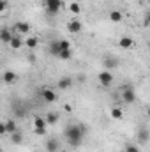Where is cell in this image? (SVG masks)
I'll use <instances>...</instances> for the list:
<instances>
[{
	"label": "cell",
	"instance_id": "cell-1",
	"mask_svg": "<svg viewBox=\"0 0 150 152\" xmlns=\"http://www.w3.org/2000/svg\"><path fill=\"white\" fill-rule=\"evenodd\" d=\"M85 127L83 126H67L64 134H66V140L71 147H78L81 142H83V136H85Z\"/></svg>",
	"mask_w": 150,
	"mask_h": 152
},
{
	"label": "cell",
	"instance_id": "cell-2",
	"mask_svg": "<svg viewBox=\"0 0 150 152\" xmlns=\"http://www.w3.org/2000/svg\"><path fill=\"white\" fill-rule=\"evenodd\" d=\"M99 83H101L103 87H110L113 83V73L111 71H108V69H106V71H101V73H99Z\"/></svg>",
	"mask_w": 150,
	"mask_h": 152
},
{
	"label": "cell",
	"instance_id": "cell-3",
	"mask_svg": "<svg viewBox=\"0 0 150 152\" xmlns=\"http://www.w3.org/2000/svg\"><path fill=\"white\" fill-rule=\"evenodd\" d=\"M62 7V0H46V11L50 14H57Z\"/></svg>",
	"mask_w": 150,
	"mask_h": 152
},
{
	"label": "cell",
	"instance_id": "cell-4",
	"mask_svg": "<svg viewBox=\"0 0 150 152\" xmlns=\"http://www.w3.org/2000/svg\"><path fill=\"white\" fill-rule=\"evenodd\" d=\"M122 99H124L127 104H133V103L136 101V94H134L133 87H127V88H124V90H122Z\"/></svg>",
	"mask_w": 150,
	"mask_h": 152
},
{
	"label": "cell",
	"instance_id": "cell-5",
	"mask_svg": "<svg viewBox=\"0 0 150 152\" xmlns=\"http://www.w3.org/2000/svg\"><path fill=\"white\" fill-rule=\"evenodd\" d=\"M41 96H42V99L46 103H55L57 101V92L51 90V88H42L41 90Z\"/></svg>",
	"mask_w": 150,
	"mask_h": 152
},
{
	"label": "cell",
	"instance_id": "cell-6",
	"mask_svg": "<svg viewBox=\"0 0 150 152\" xmlns=\"http://www.w3.org/2000/svg\"><path fill=\"white\" fill-rule=\"evenodd\" d=\"M81 28H83V25H81L79 20H71V21L67 23V30H69L71 34H79Z\"/></svg>",
	"mask_w": 150,
	"mask_h": 152
},
{
	"label": "cell",
	"instance_id": "cell-7",
	"mask_svg": "<svg viewBox=\"0 0 150 152\" xmlns=\"http://www.w3.org/2000/svg\"><path fill=\"white\" fill-rule=\"evenodd\" d=\"M136 138H138V142L141 143V145H145L147 142L150 140V133L149 129H145V127H141L140 131H138V134H136Z\"/></svg>",
	"mask_w": 150,
	"mask_h": 152
},
{
	"label": "cell",
	"instance_id": "cell-8",
	"mask_svg": "<svg viewBox=\"0 0 150 152\" xmlns=\"http://www.w3.org/2000/svg\"><path fill=\"white\" fill-rule=\"evenodd\" d=\"M14 30H16L18 34H28V32H30V25L25 23V21H16V23H14Z\"/></svg>",
	"mask_w": 150,
	"mask_h": 152
},
{
	"label": "cell",
	"instance_id": "cell-9",
	"mask_svg": "<svg viewBox=\"0 0 150 152\" xmlns=\"http://www.w3.org/2000/svg\"><path fill=\"white\" fill-rule=\"evenodd\" d=\"M71 85H73V78H71V76H64V78L58 80V85H57V87H58L60 90H67Z\"/></svg>",
	"mask_w": 150,
	"mask_h": 152
},
{
	"label": "cell",
	"instance_id": "cell-10",
	"mask_svg": "<svg viewBox=\"0 0 150 152\" xmlns=\"http://www.w3.org/2000/svg\"><path fill=\"white\" fill-rule=\"evenodd\" d=\"M12 37H14V34H12L9 28H2V30H0V39H2V42H5V44H11Z\"/></svg>",
	"mask_w": 150,
	"mask_h": 152
},
{
	"label": "cell",
	"instance_id": "cell-11",
	"mask_svg": "<svg viewBox=\"0 0 150 152\" xmlns=\"http://www.w3.org/2000/svg\"><path fill=\"white\" fill-rule=\"evenodd\" d=\"M58 149H60V145H58V140L57 138H50L46 142V151L48 152H57Z\"/></svg>",
	"mask_w": 150,
	"mask_h": 152
},
{
	"label": "cell",
	"instance_id": "cell-12",
	"mask_svg": "<svg viewBox=\"0 0 150 152\" xmlns=\"http://www.w3.org/2000/svg\"><path fill=\"white\" fill-rule=\"evenodd\" d=\"M118 46L124 48V50H131V48L134 46V41H133L131 37H122L120 41H118Z\"/></svg>",
	"mask_w": 150,
	"mask_h": 152
},
{
	"label": "cell",
	"instance_id": "cell-13",
	"mask_svg": "<svg viewBox=\"0 0 150 152\" xmlns=\"http://www.w3.org/2000/svg\"><path fill=\"white\" fill-rule=\"evenodd\" d=\"M60 51H62V48H60V41H53V42L50 44V53H51L53 57H58Z\"/></svg>",
	"mask_w": 150,
	"mask_h": 152
},
{
	"label": "cell",
	"instance_id": "cell-14",
	"mask_svg": "<svg viewBox=\"0 0 150 152\" xmlns=\"http://www.w3.org/2000/svg\"><path fill=\"white\" fill-rule=\"evenodd\" d=\"M5 127H7V134H12V133H16V131H18V126H16L14 118L5 120Z\"/></svg>",
	"mask_w": 150,
	"mask_h": 152
},
{
	"label": "cell",
	"instance_id": "cell-15",
	"mask_svg": "<svg viewBox=\"0 0 150 152\" xmlns=\"http://www.w3.org/2000/svg\"><path fill=\"white\" fill-rule=\"evenodd\" d=\"M2 78H4V81H5V83H14V81L18 80V76H16L14 71H5Z\"/></svg>",
	"mask_w": 150,
	"mask_h": 152
},
{
	"label": "cell",
	"instance_id": "cell-16",
	"mask_svg": "<svg viewBox=\"0 0 150 152\" xmlns=\"http://www.w3.org/2000/svg\"><path fill=\"white\" fill-rule=\"evenodd\" d=\"M110 20H111L113 23H120V21L124 20V14H122L120 11H111V12H110Z\"/></svg>",
	"mask_w": 150,
	"mask_h": 152
},
{
	"label": "cell",
	"instance_id": "cell-17",
	"mask_svg": "<svg viewBox=\"0 0 150 152\" xmlns=\"http://www.w3.org/2000/svg\"><path fill=\"white\" fill-rule=\"evenodd\" d=\"M21 44H23L21 37H20L18 34H14V37H12V41H11V48H12V50H20V48H21Z\"/></svg>",
	"mask_w": 150,
	"mask_h": 152
},
{
	"label": "cell",
	"instance_id": "cell-18",
	"mask_svg": "<svg viewBox=\"0 0 150 152\" xmlns=\"http://www.w3.org/2000/svg\"><path fill=\"white\" fill-rule=\"evenodd\" d=\"M11 142H12L14 145H20V143L23 142V134H21L20 131H16V133H12V134H11Z\"/></svg>",
	"mask_w": 150,
	"mask_h": 152
},
{
	"label": "cell",
	"instance_id": "cell-19",
	"mask_svg": "<svg viewBox=\"0 0 150 152\" xmlns=\"http://www.w3.org/2000/svg\"><path fill=\"white\" fill-rule=\"evenodd\" d=\"M25 44H27V48L34 50V48H37L39 39H37V37H27V41H25Z\"/></svg>",
	"mask_w": 150,
	"mask_h": 152
},
{
	"label": "cell",
	"instance_id": "cell-20",
	"mask_svg": "<svg viewBox=\"0 0 150 152\" xmlns=\"http://www.w3.org/2000/svg\"><path fill=\"white\" fill-rule=\"evenodd\" d=\"M46 126H48L46 118H42V117H34V127H46Z\"/></svg>",
	"mask_w": 150,
	"mask_h": 152
},
{
	"label": "cell",
	"instance_id": "cell-21",
	"mask_svg": "<svg viewBox=\"0 0 150 152\" xmlns=\"http://www.w3.org/2000/svg\"><path fill=\"white\" fill-rule=\"evenodd\" d=\"M46 122H48L50 126H55V124L58 122V115L57 113H48L46 115Z\"/></svg>",
	"mask_w": 150,
	"mask_h": 152
},
{
	"label": "cell",
	"instance_id": "cell-22",
	"mask_svg": "<svg viewBox=\"0 0 150 152\" xmlns=\"http://www.w3.org/2000/svg\"><path fill=\"white\" fill-rule=\"evenodd\" d=\"M104 66H106V69H108V71H110L111 67H117V58H111V57L104 58Z\"/></svg>",
	"mask_w": 150,
	"mask_h": 152
},
{
	"label": "cell",
	"instance_id": "cell-23",
	"mask_svg": "<svg viewBox=\"0 0 150 152\" xmlns=\"http://www.w3.org/2000/svg\"><path fill=\"white\" fill-rule=\"evenodd\" d=\"M71 57H73L71 50H62V51H60V55H58V58H62V60H69Z\"/></svg>",
	"mask_w": 150,
	"mask_h": 152
},
{
	"label": "cell",
	"instance_id": "cell-24",
	"mask_svg": "<svg viewBox=\"0 0 150 152\" xmlns=\"http://www.w3.org/2000/svg\"><path fill=\"white\" fill-rule=\"evenodd\" d=\"M124 152H141V151H140V147H138V145L127 143V145H125V149H124Z\"/></svg>",
	"mask_w": 150,
	"mask_h": 152
},
{
	"label": "cell",
	"instance_id": "cell-25",
	"mask_svg": "<svg viewBox=\"0 0 150 152\" xmlns=\"http://www.w3.org/2000/svg\"><path fill=\"white\" fill-rule=\"evenodd\" d=\"M122 110H120V108H111V117L113 118H117V120H120V118H122Z\"/></svg>",
	"mask_w": 150,
	"mask_h": 152
},
{
	"label": "cell",
	"instance_id": "cell-26",
	"mask_svg": "<svg viewBox=\"0 0 150 152\" xmlns=\"http://www.w3.org/2000/svg\"><path fill=\"white\" fill-rule=\"evenodd\" d=\"M69 11H71V12H74V14H79V12H81V7H79V4L73 2V4L69 5Z\"/></svg>",
	"mask_w": 150,
	"mask_h": 152
},
{
	"label": "cell",
	"instance_id": "cell-27",
	"mask_svg": "<svg viewBox=\"0 0 150 152\" xmlns=\"http://www.w3.org/2000/svg\"><path fill=\"white\" fill-rule=\"evenodd\" d=\"M60 48L62 50H71V42L67 39H60Z\"/></svg>",
	"mask_w": 150,
	"mask_h": 152
},
{
	"label": "cell",
	"instance_id": "cell-28",
	"mask_svg": "<svg viewBox=\"0 0 150 152\" xmlns=\"http://www.w3.org/2000/svg\"><path fill=\"white\" fill-rule=\"evenodd\" d=\"M14 117H18V118L25 117V110H23V108H20V106H16V108H14Z\"/></svg>",
	"mask_w": 150,
	"mask_h": 152
},
{
	"label": "cell",
	"instance_id": "cell-29",
	"mask_svg": "<svg viewBox=\"0 0 150 152\" xmlns=\"http://www.w3.org/2000/svg\"><path fill=\"white\" fill-rule=\"evenodd\" d=\"M34 134H36V136H42V134H46V127H34Z\"/></svg>",
	"mask_w": 150,
	"mask_h": 152
},
{
	"label": "cell",
	"instance_id": "cell-30",
	"mask_svg": "<svg viewBox=\"0 0 150 152\" xmlns=\"http://www.w3.org/2000/svg\"><path fill=\"white\" fill-rule=\"evenodd\" d=\"M7 7H9V2H7V0H0V11L4 12Z\"/></svg>",
	"mask_w": 150,
	"mask_h": 152
},
{
	"label": "cell",
	"instance_id": "cell-31",
	"mask_svg": "<svg viewBox=\"0 0 150 152\" xmlns=\"http://www.w3.org/2000/svg\"><path fill=\"white\" fill-rule=\"evenodd\" d=\"M0 134H7V127H5V122L0 124Z\"/></svg>",
	"mask_w": 150,
	"mask_h": 152
},
{
	"label": "cell",
	"instance_id": "cell-32",
	"mask_svg": "<svg viewBox=\"0 0 150 152\" xmlns=\"http://www.w3.org/2000/svg\"><path fill=\"white\" fill-rule=\"evenodd\" d=\"M145 25H150V12H147V16H145Z\"/></svg>",
	"mask_w": 150,
	"mask_h": 152
},
{
	"label": "cell",
	"instance_id": "cell-33",
	"mask_svg": "<svg viewBox=\"0 0 150 152\" xmlns=\"http://www.w3.org/2000/svg\"><path fill=\"white\" fill-rule=\"evenodd\" d=\"M64 110H66V112H71L73 108H71V104H66V106H64Z\"/></svg>",
	"mask_w": 150,
	"mask_h": 152
},
{
	"label": "cell",
	"instance_id": "cell-34",
	"mask_svg": "<svg viewBox=\"0 0 150 152\" xmlns=\"http://www.w3.org/2000/svg\"><path fill=\"white\" fill-rule=\"evenodd\" d=\"M147 115H149V118H150V106H149V110H147Z\"/></svg>",
	"mask_w": 150,
	"mask_h": 152
},
{
	"label": "cell",
	"instance_id": "cell-35",
	"mask_svg": "<svg viewBox=\"0 0 150 152\" xmlns=\"http://www.w3.org/2000/svg\"><path fill=\"white\" fill-rule=\"evenodd\" d=\"M149 48H150V41H149Z\"/></svg>",
	"mask_w": 150,
	"mask_h": 152
}]
</instances>
